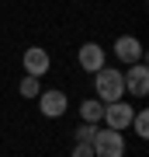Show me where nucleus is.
I'll list each match as a JSON object with an SVG mask.
<instances>
[{
    "label": "nucleus",
    "instance_id": "1",
    "mask_svg": "<svg viewBox=\"0 0 149 157\" xmlns=\"http://www.w3.org/2000/svg\"><path fill=\"white\" fill-rule=\"evenodd\" d=\"M94 98L101 101V105L125 98V80H122V70L118 67H101L94 73Z\"/></svg>",
    "mask_w": 149,
    "mask_h": 157
},
{
    "label": "nucleus",
    "instance_id": "2",
    "mask_svg": "<svg viewBox=\"0 0 149 157\" xmlns=\"http://www.w3.org/2000/svg\"><path fill=\"white\" fill-rule=\"evenodd\" d=\"M90 147H94V157H125V136L118 129H108V126L97 129Z\"/></svg>",
    "mask_w": 149,
    "mask_h": 157
},
{
    "label": "nucleus",
    "instance_id": "3",
    "mask_svg": "<svg viewBox=\"0 0 149 157\" xmlns=\"http://www.w3.org/2000/svg\"><path fill=\"white\" fill-rule=\"evenodd\" d=\"M132 115H135V108L128 105L125 98H118V101H108V105H104V115H101V122H104L108 129H118V133H125V129L132 126Z\"/></svg>",
    "mask_w": 149,
    "mask_h": 157
},
{
    "label": "nucleus",
    "instance_id": "4",
    "mask_svg": "<svg viewBox=\"0 0 149 157\" xmlns=\"http://www.w3.org/2000/svg\"><path fill=\"white\" fill-rule=\"evenodd\" d=\"M38 112L45 119H62L66 115V108H69V98H66V91H59V87H49V91H42L38 98Z\"/></svg>",
    "mask_w": 149,
    "mask_h": 157
},
{
    "label": "nucleus",
    "instance_id": "5",
    "mask_svg": "<svg viewBox=\"0 0 149 157\" xmlns=\"http://www.w3.org/2000/svg\"><path fill=\"white\" fill-rule=\"evenodd\" d=\"M122 80H125V94H132V98L149 94V67L146 63H132L128 70H122Z\"/></svg>",
    "mask_w": 149,
    "mask_h": 157
},
{
    "label": "nucleus",
    "instance_id": "6",
    "mask_svg": "<svg viewBox=\"0 0 149 157\" xmlns=\"http://www.w3.org/2000/svg\"><path fill=\"white\" fill-rule=\"evenodd\" d=\"M21 67L28 77H45V73L52 70V56L42 49V45H28V49L21 52Z\"/></svg>",
    "mask_w": 149,
    "mask_h": 157
},
{
    "label": "nucleus",
    "instance_id": "7",
    "mask_svg": "<svg viewBox=\"0 0 149 157\" xmlns=\"http://www.w3.org/2000/svg\"><path fill=\"white\" fill-rule=\"evenodd\" d=\"M76 63H80L83 73H97L101 67H108V52L101 42H83L80 52H76Z\"/></svg>",
    "mask_w": 149,
    "mask_h": 157
},
{
    "label": "nucleus",
    "instance_id": "8",
    "mask_svg": "<svg viewBox=\"0 0 149 157\" xmlns=\"http://www.w3.org/2000/svg\"><path fill=\"white\" fill-rule=\"evenodd\" d=\"M115 56H118V63L132 67V63H142L146 49H142V42H139L135 35H118L115 39Z\"/></svg>",
    "mask_w": 149,
    "mask_h": 157
},
{
    "label": "nucleus",
    "instance_id": "9",
    "mask_svg": "<svg viewBox=\"0 0 149 157\" xmlns=\"http://www.w3.org/2000/svg\"><path fill=\"white\" fill-rule=\"evenodd\" d=\"M101 115H104V105L97 98H83L80 101V119L83 122H101Z\"/></svg>",
    "mask_w": 149,
    "mask_h": 157
},
{
    "label": "nucleus",
    "instance_id": "10",
    "mask_svg": "<svg viewBox=\"0 0 149 157\" xmlns=\"http://www.w3.org/2000/svg\"><path fill=\"white\" fill-rule=\"evenodd\" d=\"M17 94H21L24 101H35V98L42 94V80H38V77H28V73H24V77L17 80Z\"/></svg>",
    "mask_w": 149,
    "mask_h": 157
},
{
    "label": "nucleus",
    "instance_id": "11",
    "mask_svg": "<svg viewBox=\"0 0 149 157\" xmlns=\"http://www.w3.org/2000/svg\"><path fill=\"white\" fill-rule=\"evenodd\" d=\"M128 129H135V136H139V140H149V112H146V108H135L132 126H128Z\"/></svg>",
    "mask_w": 149,
    "mask_h": 157
},
{
    "label": "nucleus",
    "instance_id": "12",
    "mask_svg": "<svg viewBox=\"0 0 149 157\" xmlns=\"http://www.w3.org/2000/svg\"><path fill=\"white\" fill-rule=\"evenodd\" d=\"M97 129H101V122H80L76 126V143H94V136H97Z\"/></svg>",
    "mask_w": 149,
    "mask_h": 157
},
{
    "label": "nucleus",
    "instance_id": "13",
    "mask_svg": "<svg viewBox=\"0 0 149 157\" xmlns=\"http://www.w3.org/2000/svg\"><path fill=\"white\" fill-rule=\"evenodd\" d=\"M69 157H94V147H90V143H73Z\"/></svg>",
    "mask_w": 149,
    "mask_h": 157
}]
</instances>
